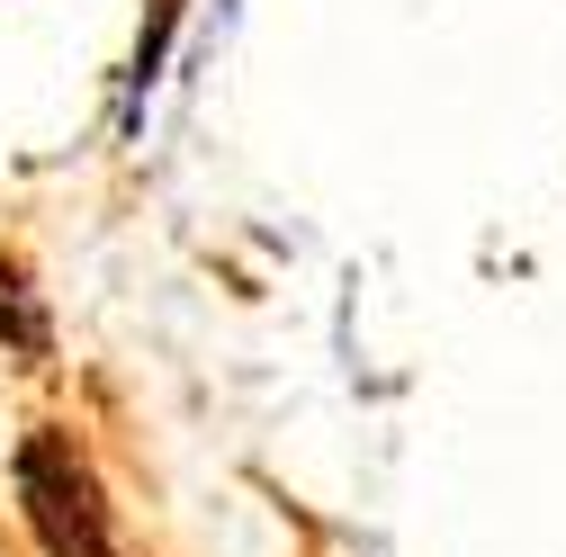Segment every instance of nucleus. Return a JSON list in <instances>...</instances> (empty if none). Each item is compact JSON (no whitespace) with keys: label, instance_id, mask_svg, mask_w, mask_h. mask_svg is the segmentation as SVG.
<instances>
[{"label":"nucleus","instance_id":"nucleus-1","mask_svg":"<svg viewBox=\"0 0 566 557\" xmlns=\"http://www.w3.org/2000/svg\"><path fill=\"white\" fill-rule=\"evenodd\" d=\"M19 504H28V530L45 539V557H117L99 476H91V459L63 432H28V450H19Z\"/></svg>","mask_w":566,"mask_h":557},{"label":"nucleus","instance_id":"nucleus-2","mask_svg":"<svg viewBox=\"0 0 566 557\" xmlns=\"http://www.w3.org/2000/svg\"><path fill=\"white\" fill-rule=\"evenodd\" d=\"M0 333L19 341V360H45V351H54V341H45V315H36V297L19 288V278L0 288Z\"/></svg>","mask_w":566,"mask_h":557}]
</instances>
